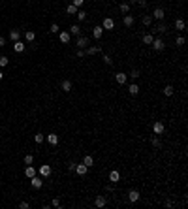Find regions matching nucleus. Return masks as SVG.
Wrapping results in <instances>:
<instances>
[{
  "label": "nucleus",
  "instance_id": "8fccbe9b",
  "mask_svg": "<svg viewBox=\"0 0 188 209\" xmlns=\"http://www.w3.org/2000/svg\"><path fill=\"white\" fill-rule=\"evenodd\" d=\"M135 2H137V0H128V4H135Z\"/></svg>",
  "mask_w": 188,
  "mask_h": 209
},
{
  "label": "nucleus",
  "instance_id": "9b49d317",
  "mask_svg": "<svg viewBox=\"0 0 188 209\" xmlns=\"http://www.w3.org/2000/svg\"><path fill=\"white\" fill-rule=\"evenodd\" d=\"M115 79H117L119 85H124V83L128 81V75L124 74V72H119V74H115Z\"/></svg>",
  "mask_w": 188,
  "mask_h": 209
},
{
  "label": "nucleus",
  "instance_id": "a18cd8bd",
  "mask_svg": "<svg viewBox=\"0 0 188 209\" xmlns=\"http://www.w3.org/2000/svg\"><path fill=\"white\" fill-rule=\"evenodd\" d=\"M19 207H21V209H28L30 203H28V202H21V203H19Z\"/></svg>",
  "mask_w": 188,
  "mask_h": 209
},
{
  "label": "nucleus",
  "instance_id": "393cba45",
  "mask_svg": "<svg viewBox=\"0 0 188 209\" xmlns=\"http://www.w3.org/2000/svg\"><path fill=\"white\" fill-rule=\"evenodd\" d=\"M60 87H62V91H64V92H70V91H71V81H70V79H64Z\"/></svg>",
  "mask_w": 188,
  "mask_h": 209
},
{
  "label": "nucleus",
  "instance_id": "4468645a",
  "mask_svg": "<svg viewBox=\"0 0 188 209\" xmlns=\"http://www.w3.org/2000/svg\"><path fill=\"white\" fill-rule=\"evenodd\" d=\"M36 173H38V170H36V168H32V164H28V166L25 168V175H26L28 179H30V177H34Z\"/></svg>",
  "mask_w": 188,
  "mask_h": 209
},
{
  "label": "nucleus",
  "instance_id": "c756f323",
  "mask_svg": "<svg viewBox=\"0 0 188 209\" xmlns=\"http://www.w3.org/2000/svg\"><path fill=\"white\" fill-rule=\"evenodd\" d=\"M77 10H79V8H75L74 4H70V6L66 8V13L68 15H75V13H77Z\"/></svg>",
  "mask_w": 188,
  "mask_h": 209
},
{
  "label": "nucleus",
  "instance_id": "9d476101",
  "mask_svg": "<svg viewBox=\"0 0 188 209\" xmlns=\"http://www.w3.org/2000/svg\"><path fill=\"white\" fill-rule=\"evenodd\" d=\"M25 45H26L25 42L17 40V42H13V51H15V53H23V51H25Z\"/></svg>",
  "mask_w": 188,
  "mask_h": 209
},
{
  "label": "nucleus",
  "instance_id": "20e7f679",
  "mask_svg": "<svg viewBox=\"0 0 188 209\" xmlns=\"http://www.w3.org/2000/svg\"><path fill=\"white\" fill-rule=\"evenodd\" d=\"M153 130H154V134H156V136H162L164 130H166V126H164L162 121H156V123L153 124Z\"/></svg>",
  "mask_w": 188,
  "mask_h": 209
},
{
  "label": "nucleus",
  "instance_id": "bb28decb",
  "mask_svg": "<svg viewBox=\"0 0 188 209\" xmlns=\"http://www.w3.org/2000/svg\"><path fill=\"white\" fill-rule=\"evenodd\" d=\"M153 40H154V36L151 34V32H147V34L143 36V43H145V45H151V43H153Z\"/></svg>",
  "mask_w": 188,
  "mask_h": 209
},
{
  "label": "nucleus",
  "instance_id": "f03ea898",
  "mask_svg": "<svg viewBox=\"0 0 188 209\" xmlns=\"http://www.w3.org/2000/svg\"><path fill=\"white\" fill-rule=\"evenodd\" d=\"M151 45H153V49H154V51H164V49H166V43H164V40H162V38H154Z\"/></svg>",
  "mask_w": 188,
  "mask_h": 209
},
{
  "label": "nucleus",
  "instance_id": "e433bc0d",
  "mask_svg": "<svg viewBox=\"0 0 188 209\" xmlns=\"http://www.w3.org/2000/svg\"><path fill=\"white\" fill-rule=\"evenodd\" d=\"M151 143H153V147H160V145H162V143H160V138H158V136H154V138L151 139Z\"/></svg>",
  "mask_w": 188,
  "mask_h": 209
},
{
  "label": "nucleus",
  "instance_id": "7ed1b4c3",
  "mask_svg": "<svg viewBox=\"0 0 188 209\" xmlns=\"http://www.w3.org/2000/svg\"><path fill=\"white\" fill-rule=\"evenodd\" d=\"M102 29H103V30H113V29H115V21H113L111 17H105V19L102 21Z\"/></svg>",
  "mask_w": 188,
  "mask_h": 209
},
{
  "label": "nucleus",
  "instance_id": "f704fd0d",
  "mask_svg": "<svg viewBox=\"0 0 188 209\" xmlns=\"http://www.w3.org/2000/svg\"><path fill=\"white\" fill-rule=\"evenodd\" d=\"M126 75H128V77H132V79H137L139 77V70H132L130 74H126Z\"/></svg>",
  "mask_w": 188,
  "mask_h": 209
},
{
  "label": "nucleus",
  "instance_id": "0eeeda50",
  "mask_svg": "<svg viewBox=\"0 0 188 209\" xmlns=\"http://www.w3.org/2000/svg\"><path fill=\"white\" fill-rule=\"evenodd\" d=\"M42 179H43L42 175H34V177H30V185H32L34 188H42V185H43Z\"/></svg>",
  "mask_w": 188,
  "mask_h": 209
},
{
  "label": "nucleus",
  "instance_id": "de8ad7c7",
  "mask_svg": "<svg viewBox=\"0 0 188 209\" xmlns=\"http://www.w3.org/2000/svg\"><path fill=\"white\" fill-rule=\"evenodd\" d=\"M68 170H70V171H74V170H75V162H70V166H68Z\"/></svg>",
  "mask_w": 188,
  "mask_h": 209
},
{
  "label": "nucleus",
  "instance_id": "2f4dec72",
  "mask_svg": "<svg viewBox=\"0 0 188 209\" xmlns=\"http://www.w3.org/2000/svg\"><path fill=\"white\" fill-rule=\"evenodd\" d=\"M119 10H121V13H128V11H130V4H128V2H122L121 6H119Z\"/></svg>",
  "mask_w": 188,
  "mask_h": 209
},
{
  "label": "nucleus",
  "instance_id": "49530a36",
  "mask_svg": "<svg viewBox=\"0 0 188 209\" xmlns=\"http://www.w3.org/2000/svg\"><path fill=\"white\" fill-rule=\"evenodd\" d=\"M77 57H79V59L85 57V49H77Z\"/></svg>",
  "mask_w": 188,
  "mask_h": 209
},
{
  "label": "nucleus",
  "instance_id": "a19ab883",
  "mask_svg": "<svg viewBox=\"0 0 188 209\" xmlns=\"http://www.w3.org/2000/svg\"><path fill=\"white\" fill-rule=\"evenodd\" d=\"M102 59H103V62H105L107 66H109V64H113V60H111V57H109V55H103Z\"/></svg>",
  "mask_w": 188,
  "mask_h": 209
},
{
  "label": "nucleus",
  "instance_id": "b1692460",
  "mask_svg": "<svg viewBox=\"0 0 188 209\" xmlns=\"http://www.w3.org/2000/svg\"><path fill=\"white\" fill-rule=\"evenodd\" d=\"M25 40H26V42H34V40H36L34 30H25Z\"/></svg>",
  "mask_w": 188,
  "mask_h": 209
},
{
  "label": "nucleus",
  "instance_id": "4be33fe9",
  "mask_svg": "<svg viewBox=\"0 0 188 209\" xmlns=\"http://www.w3.org/2000/svg\"><path fill=\"white\" fill-rule=\"evenodd\" d=\"M10 40H11V42H17V40H21V32H19V30H10Z\"/></svg>",
  "mask_w": 188,
  "mask_h": 209
},
{
  "label": "nucleus",
  "instance_id": "ddd939ff",
  "mask_svg": "<svg viewBox=\"0 0 188 209\" xmlns=\"http://www.w3.org/2000/svg\"><path fill=\"white\" fill-rule=\"evenodd\" d=\"M119 181H121V173H119V171H117V170H113V171H111V173H109V183H113V185H117V183H119Z\"/></svg>",
  "mask_w": 188,
  "mask_h": 209
},
{
  "label": "nucleus",
  "instance_id": "2eb2a0df",
  "mask_svg": "<svg viewBox=\"0 0 188 209\" xmlns=\"http://www.w3.org/2000/svg\"><path fill=\"white\" fill-rule=\"evenodd\" d=\"M139 198H141V194H139L137 190H130V192H128V200H130L132 203H134V202H137Z\"/></svg>",
  "mask_w": 188,
  "mask_h": 209
},
{
  "label": "nucleus",
  "instance_id": "ea45409f",
  "mask_svg": "<svg viewBox=\"0 0 188 209\" xmlns=\"http://www.w3.org/2000/svg\"><path fill=\"white\" fill-rule=\"evenodd\" d=\"M71 4H74L75 8H81L83 4H85V0H71Z\"/></svg>",
  "mask_w": 188,
  "mask_h": 209
},
{
  "label": "nucleus",
  "instance_id": "37998d69",
  "mask_svg": "<svg viewBox=\"0 0 188 209\" xmlns=\"http://www.w3.org/2000/svg\"><path fill=\"white\" fill-rule=\"evenodd\" d=\"M147 2H149V0H137L135 4H137L139 8H147Z\"/></svg>",
  "mask_w": 188,
  "mask_h": 209
},
{
  "label": "nucleus",
  "instance_id": "c03bdc74",
  "mask_svg": "<svg viewBox=\"0 0 188 209\" xmlns=\"http://www.w3.org/2000/svg\"><path fill=\"white\" fill-rule=\"evenodd\" d=\"M51 206H53V207H60V200H58V198H55L53 202H51Z\"/></svg>",
  "mask_w": 188,
  "mask_h": 209
},
{
  "label": "nucleus",
  "instance_id": "7c9ffc66",
  "mask_svg": "<svg viewBox=\"0 0 188 209\" xmlns=\"http://www.w3.org/2000/svg\"><path fill=\"white\" fill-rule=\"evenodd\" d=\"M75 17H77V21L81 23V21H85L87 19V11H81V10H77V13H75Z\"/></svg>",
  "mask_w": 188,
  "mask_h": 209
},
{
  "label": "nucleus",
  "instance_id": "58836bf2",
  "mask_svg": "<svg viewBox=\"0 0 188 209\" xmlns=\"http://www.w3.org/2000/svg\"><path fill=\"white\" fill-rule=\"evenodd\" d=\"M32 162H34V156H32V155H26V156H25V164L28 166V164H32Z\"/></svg>",
  "mask_w": 188,
  "mask_h": 209
},
{
  "label": "nucleus",
  "instance_id": "79ce46f5",
  "mask_svg": "<svg viewBox=\"0 0 188 209\" xmlns=\"http://www.w3.org/2000/svg\"><path fill=\"white\" fill-rule=\"evenodd\" d=\"M175 43H177V45H185V38H182V36H177Z\"/></svg>",
  "mask_w": 188,
  "mask_h": 209
},
{
  "label": "nucleus",
  "instance_id": "a878e982",
  "mask_svg": "<svg viewBox=\"0 0 188 209\" xmlns=\"http://www.w3.org/2000/svg\"><path fill=\"white\" fill-rule=\"evenodd\" d=\"M141 23H143L145 26H151V25H153V15H143V17H141Z\"/></svg>",
  "mask_w": 188,
  "mask_h": 209
},
{
  "label": "nucleus",
  "instance_id": "6ab92c4d",
  "mask_svg": "<svg viewBox=\"0 0 188 209\" xmlns=\"http://www.w3.org/2000/svg\"><path fill=\"white\" fill-rule=\"evenodd\" d=\"M134 15H124V19H122V23H124V26H128V29H130V26H134Z\"/></svg>",
  "mask_w": 188,
  "mask_h": 209
},
{
  "label": "nucleus",
  "instance_id": "c85d7f7f",
  "mask_svg": "<svg viewBox=\"0 0 188 209\" xmlns=\"http://www.w3.org/2000/svg\"><path fill=\"white\" fill-rule=\"evenodd\" d=\"M128 92H130L132 96L139 94V85H135V83H132V85H130V89H128Z\"/></svg>",
  "mask_w": 188,
  "mask_h": 209
},
{
  "label": "nucleus",
  "instance_id": "09e8293b",
  "mask_svg": "<svg viewBox=\"0 0 188 209\" xmlns=\"http://www.w3.org/2000/svg\"><path fill=\"white\" fill-rule=\"evenodd\" d=\"M6 45V38H2V36H0V47H4Z\"/></svg>",
  "mask_w": 188,
  "mask_h": 209
},
{
  "label": "nucleus",
  "instance_id": "f8f14e48",
  "mask_svg": "<svg viewBox=\"0 0 188 209\" xmlns=\"http://www.w3.org/2000/svg\"><path fill=\"white\" fill-rule=\"evenodd\" d=\"M164 17H166V11H164L162 8H156V10L153 11V19H158V21H162Z\"/></svg>",
  "mask_w": 188,
  "mask_h": 209
},
{
  "label": "nucleus",
  "instance_id": "a211bd4d",
  "mask_svg": "<svg viewBox=\"0 0 188 209\" xmlns=\"http://www.w3.org/2000/svg\"><path fill=\"white\" fill-rule=\"evenodd\" d=\"M45 139H47V143H49V145H57V143H58V136H57V134H47Z\"/></svg>",
  "mask_w": 188,
  "mask_h": 209
},
{
  "label": "nucleus",
  "instance_id": "473e14b6",
  "mask_svg": "<svg viewBox=\"0 0 188 209\" xmlns=\"http://www.w3.org/2000/svg\"><path fill=\"white\" fill-rule=\"evenodd\" d=\"M173 92H175V89H173L171 85H166V87H164V94H166V96H171Z\"/></svg>",
  "mask_w": 188,
  "mask_h": 209
},
{
  "label": "nucleus",
  "instance_id": "5701e85b",
  "mask_svg": "<svg viewBox=\"0 0 188 209\" xmlns=\"http://www.w3.org/2000/svg\"><path fill=\"white\" fill-rule=\"evenodd\" d=\"M175 29H177V30H185L186 29L185 19H175Z\"/></svg>",
  "mask_w": 188,
  "mask_h": 209
},
{
  "label": "nucleus",
  "instance_id": "f257e3e1",
  "mask_svg": "<svg viewBox=\"0 0 188 209\" xmlns=\"http://www.w3.org/2000/svg\"><path fill=\"white\" fill-rule=\"evenodd\" d=\"M75 45H77V49H87V47L90 45V43H89V38H87V36H77Z\"/></svg>",
  "mask_w": 188,
  "mask_h": 209
},
{
  "label": "nucleus",
  "instance_id": "39448f33",
  "mask_svg": "<svg viewBox=\"0 0 188 209\" xmlns=\"http://www.w3.org/2000/svg\"><path fill=\"white\" fill-rule=\"evenodd\" d=\"M38 175H42V177H49L51 175V166H47V164L40 166L38 168Z\"/></svg>",
  "mask_w": 188,
  "mask_h": 209
},
{
  "label": "nucleus",
  "instance_id": "412c9836",
  "mask_svg": "<svg viewBox=\"0 0 188 209\" xmlns=\"http://www.w3.org/2000/svg\"><path fill=\"white\" fill-rule=\"evenodd\" d=\"M83 164H85L87 168L94 166V158H92V156H90V155H85V156H83Z\"/></svg>",
  "mask_w": 188,
  "mask_h": 209
},
{
  "label": "nucleus",
  "instance_id": "aec40b11",
  "mask_svg": "<svg viewBox=\"0 0 188 209\" xmlns=\"http://www.w3.org/2000/svg\"><path fill=\"white\" fill-rule=\"evenodd\" d=\"M68 32H70L71 36H81V26H79V25H71Z\"/></svg>",
  "mask_w": 188,
  "mask_h": 209
},
{
  "label": "nucleus",
  "instance_id": "1a4fd4ad",
  "mask_svg": "<svg viewBox=\"0 0 188 209\" xmlns=\"http://www.w3.org/2000/svg\"><path fill=\"white\" fill-rule=\"evenodd\" d=\"M58 38H60V42H62V43H70L71 34H70L68 30H62V32H58Z\"/></svg>",
  "mask_w": 188,
  "mask_h": 209
},
{
  "label": "nucleus",
  "instance_id": "6e6552de",
  "mask_svg": "<svg viewBox=\"0 0 188 209\" xmlns=\"http://www.w3.org/2000/svg\"><path fill=\"white\" fill-rule=\"evenodd\" d=\"M74 171H75L77 175H87V171H89V168H87L85 164L81 162V164H75V170H74Z\"/></svg>",
  "mask_w": 188,
  "mask_h": 209
},
{
  "label": "nucleus",
  "instance_id": "4c0bfd02",
  "mask_svg": "<svg viewBox=\"0 0 188 209\" xmlns=\"http://www.w3.org/2000/svg\"><path fill=\"white\" fill-rule=\"evenodd\" d=\"M8 62H10V60H8V57H0V68H4V66H8Z\"/></svg>",
  "mask_w": 188,
  "mask_h": 209
},
{
  "label": "nucleus",
  "instance_id": "c9c22d12",
  "mask_svg": "<svg viewBox=\"0 0 188 209\" xmlns=\"http://www.w3.org/2000/svg\"><path fill=\"white\" fill-rule=\"evenodd\" d=\"M43 139H45V136H43V134H36L34 136V141L36 143H43Z\"/></svg>",
  "mask_w": 188,
  "mask_h": 209
},
{
  "label": "nucleus",
  "instance_id": "dca6fc26",
  "mask_svg": "<svg viewBox=\"0 0 188 209\" xmlns=\"http://www.w3.org/2000/svg\"><path fill=\"white\" fill-rule=\"evenodd\" d=\"M107 203V198L105 196H96V200H94V206L96 207H103Z\"/></svg>",
  "mask_w": 188,
  "mask_h": 209
},
{
  "label": "nucleus",
  "instance_id": "3c124183",
  "mask_svg": "<svg viewBox=\"0 0 188 209\" xmlns=\"http://www.w3.org/2000/svg\"><path fill=\"white\" fill-rule=\"evenodd\" d=\"M2 77H4V74H2V72H0V81H2Z\"/></svg>",
  "mask_w": 188,
  "mask_h": 209
},
{
  "label": "nucleus",
  "instance_id": "cd10ccee",
  "mask_svg": "<svg viewBox=\"0 0 188 209\" xmlns=\"http://www.w3.org/2000/svg\"><path fill=\"white\" fill-rule=\"evenodd\" d=\"M154 32H160V34H166V32H167V26L164 25V23H160V25H156V26H154Z\"/></svg>",
  "mask_w": 188,
  "mask_h": 209
},
{
  "label": "nucleus",
  "instance_id": "423d86ee",
  "mask_svg": "<svg viewBox=\"0 0 188 209\" xmlns=\"http://www.w3.org/2000/svg\"><path fill=\"white\" fill-rule=\"evenodd\" d=\"M96 53H102V45H89L85 51V55H89V57H92Z\"/></svg>",
  "mask_w": 188,
  "mask_h": 209
},
{
  "label": "nucleus",
  "instance_id": "72a5a7b5",
  "mask_svg": "<svg viewBox=\"0 0 188 209\" xmlns=\"http://www.w3.org/2000/svg\"><path fill=\"white\" fill-rule=\"evenodd\" d=\"M49 32H53V34H58V32H60V26H58L57 23H53V25H51V29H49Z\"/></svg>",
  "mask_w": 188,
  "mask_h": 209
},
{
  "label": "nucleus",
  "instance_id": "f3484780",
  "mask_svg": "<svg viewBox=\"0 0 188 209\" xmlns=\"http://www.w3.org/2000/svg\"><path fill=\"white\" fill-rule=\"evenodd\" d=\"M102 34H103V29H102V25H98V26H94V29H92V38L100 40V38H102Z\"/></svg>",
  "mask_w": 188,
  "mask_h": 209
}]
</instances>
